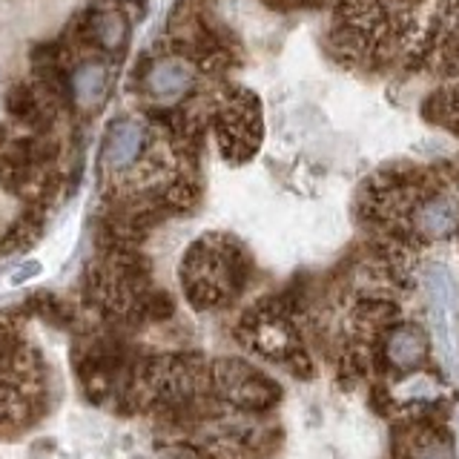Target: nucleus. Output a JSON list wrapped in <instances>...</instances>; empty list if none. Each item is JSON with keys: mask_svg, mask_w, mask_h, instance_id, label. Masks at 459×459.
I'll list each match as a JSON object with an SVG mask.
<instances>
[{"mask_svg": "<svg viewBox=\"0 0 459 459\" xmlns=\"http://www.w3.org/2000/svg\"><path fill=\"white\" fill-rule=\"evenodd\" d=\"M253 258L230 236H204L181 262V287L195 310H212L236 301L250 281Z\"/></svg>", "mask_w": 459, "mask_h": 459, "instance_id": "nucleus-1", "label": "nucleus"}, {"mask_svg": "<svg viewBox=\"0 0 459 459\" xmlns=\"http://www.w3.org/2000/svg\"><path fill=\"white\" fill-rule=\"evenodd\" d=\"M212 135L219 141V150L227 161H247L262 143V115L258 100L238 86H230L221 95L219 107L210 115Z\"/></svg>", "mask_w": 459, "mask_h": 459, "instance_id": "nucleus-2", "label": "nucleus"}, {"mask_svg": "<svg viewBox=\"0 0 459 459\" xmlns=\"http://www.w3.org/2000/svg\"><path fill=\"white\" fill-rule=\"evenodd\" d=\"M6 112L14 124L29 129V135H49L57 112L38 95L32 83H14L6 92Z\"/></svg>", "mask_w": 459, "mask_h": 459, "instance_id": "nucleus-3", "label": "nucleus"}, {"mask_svg": "<svg viewBox=\"0 0 459 459\" xmlns=\"http://www.w3.org/2000/svg\"><path fill=\"white\" fill-rule=\"evenodd\" d=\"M6 143H9V129H6L4 124H0V152H4Z\"/></svg>", "mask_w": 459, "mask_h": 459, "instance_id": "nucleus-4", "label": "nucleus"}]
</instances>
